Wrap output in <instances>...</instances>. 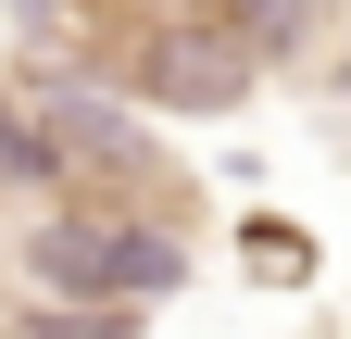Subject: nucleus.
I'll return each instance as SVG.
<instances>
[{
  "instance_id": "f03ea898",
  "label": "nucleus",
  "mask_w": 351,
  "mask_h": 339,
  "mask_svg": "<svg viewBox=\"0 0 351 339\" xmlns=\"http://www.w3.org/2000/svg\"><path fill=\"white\" fill-rule=\"evenodd\" d=\"M251 75H263V51H251L239 13H163V25L138 38V89H151L163 113H226Z\"/></svg>"
},
{
  "instance_id": "f257e3e1",
  "label": "nucleus",
  "mask_w": 351,
  "mask_h": 339,
  "mask_svg": "<svg viewBox=\"0 0 351 339\" xmlns=\"http://www.w3.org/2000/svg\"><path fill=\"white\" fill-rule=\"evenodd\" d=\"M38 289H51V302H151V289H176V264H189V251H176V226H151V214H125V201H75V214H51L38 226Z\"/></svg>"
}]
</instances>
